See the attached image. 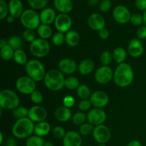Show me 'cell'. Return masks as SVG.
I'll return each mask as SVG.
<instances>
[{
    "label": "cell",
    "mask_w": 146,
    "mask_h": 146,
    "mask_svg": "<svg viewBox=\"0 0 146 146\" xmlns=\"http://www.w3.org/2000/svg\"><path fill=\"white\" fill-rule=\"evenodd\" d=\"M30 98H31V102L34 103V104H36V105L41 104L43 102V101H44L43 94L38 91H34L30 95Z\"/></svg>",
    "instance_id": "41"
},
{
    "label": "cell",
    "mask_w": 146,
    "mask_h": 146,
    "mask_svg": "<svg viewBox=\"0 0 146 146\" xmlns=\"http://www.w3.org/2000/svg\"><path fill=\"white\" fill-rule=\"evenodd\" d=\"M98 36L103 40H106L109 37V31L106 29H103L98 31Z\"/></svg>",
    "instance_id": "51"
},
{
    "label": "cell",
    "mask_w": 146,
    "mask_h": 146,
    "mask_svg": "<svg viewBox=\"0 0 146 146\" xmlns=\"http://www.w3.org/2000/svg\"><path fill=\"white\" fill-rule=\"evenodd\" d=\"M20 21L26 29H37L41 22L40 15L34 9H26L20 17Z\"/></svg>",
    "instance_id": "6"
},
{
    "label": "cell",
    "mask_w": 146,
    "mask_h": 146,
    "mask_svg": "<svg viewBox=\"0 0 146 146\" xmlns=\"http://www.w3.org/2000/svg\"><path fill=\"white\" fill-rule=\"evenodd\" d=\"M144 51L142 42L138 38H133L128 46V52L133 58H138L141 56Z\"/></svg>",
    "instance_id": "18"
},
{
    "label": "cell",
    "mask_w": 146,
    "mask_h": 146,
    "mask_svg": "<svg viewBox=\"0 0 146 146\" xmlns=\"http://www.w3.org/2000/svg\"><path fill=\"white\" fill-rule=\"evenodd\" d=\"M143 22H144L143 24L146 26V10H145V11H144L143 15Z\"/></svg>",
    "instance_id": "58"
},
{
    "label": "cell",
    "mask_w": 146,
    "mask_h": 146,
    "mask_svg": "<svg viewBox=\"0 0 146 146\" xmlns=\"http://www.w3.org/2000/svg\"><path fill=\"white\" fill-rule=\"evenodd\" d=\"M113 58L118 64L124 63L127 58V52L123 47H117L113 51Z\"/></svg>",
    "instance_id": "27"
},
{
    "label": "cell",
    "mask_w": 146,
    "mask_h": 146,
    "mask_svg": "<svg viewBox=\"0 0 146 146\" xmlns=\"http://www.w3.org/2000/svg\"><path fill=\"white\" fill-rule=\"evenodd\" d=\"M6 146H17V141L14 138H9L6 142Z\"/></svg>",
    "instance_id": "52"
},
{
    "label": "cell",
    "mask_w": 146,
    "mask_h": 146,
    "mask_svg": "<svg viewBox=\"0 0 146 146\" xmlns=\"http://www.w3.org/2000/svg\"><path fill=\"white\" fill-rule=\"evenodd\" d=\"M29 110L24 106H19L14 110H13V115L15 118L21 119V118L28 117Z\"/></svg>",
    "instance_id": "36"
},
{
    "label": "cell",
    "mask_w": 146,
    "mask_h": 146,
    "mask_svg": "<svg viewBox=\"0 0 146 146\" xmlns=\"http://www.w3.org/2000/svg\"><path fill=\"white\" fill-rule=\"evenodd\" d=\"M0 54H1V57L3 60L9 61L11 58H14V50L9 44H7L4 47L1 48Z\"/></svg>",
    "instance_id": "32"
},
{
    "label": "cell",
    "mask_w": 146,
    "mask_h": 146,
    "mask_svg": "<svg viewBox=\"0 0 146 146\" xmlns=\"http://www.w3.org/2000/svg\"><path fill=\"white\" fill-rule=\"evenodd\" d=\"M53 135L54 136V138H57V139H61V138H64V136L66 135V131L64 130V128L61 126H56L55 128L53 129Z\"/></svg>",
    "instance_id": "44"
},
{
    "label": "cell",
    "mask_w": 146,
    "mask_h": 146,
    "mask_svg": "<svg viewBox=\"0 0 146 146\" xmlns=\"http://www.w3.org/2000/svg\"><path fill=\"white\" fill-rule=\"evenodd\" d=\"M134 79V73L132 66L127 63L118 64L113 74V81L118 86L124 88L129 86Z\"/></svg>",
    "instance_id": "1"
},
{
    "label": "cell",
    "mask_w": 146,
    "mask_h": 146,
    "mask_svg": "<svg viewBox=\"0 0 146 146\" xmlns=\"http://www.w3.org/2000/svg\"><path fill=\"white\" fill-rule=\"evenodd\" d=\"M131 22L134 26H142L143 22V17L140 14H134L131 16Z\"/></svg>",
    "instance_id": "45"
},
{
    "label": "cell",
    "mask_w": 146,
    "mask_h": 146,
    "mask_svg": "<svg viewBox=\"0 0 146 146\" xmlns=\"http://www.w3.org/2000/svg\"><path fill=\"white\" fill-rule=\"evenodd\" d=\"M80 86L79 80L75 76H68L65 80V87L69 90L77 89Z\"/></svg>",
    "instance_id": "34"
},
{
    "label": "cell",
    "mask_w": 146,
    "mask_h": 146,
    "mask_svg": "<svg viewBox=\"0 0 146 146\" xmlns=\"http://www.w3.org/2000/svg\"><path fill=\"white\" fill-rule=\"evenodd\" d=\"M86 146H91V145H86Z\"/></svg>",
    "instance_id": "61"
},
{
    "label": "cell",
    "mask_w": 146,
    "mask_h": 146,
    "mask_svg": "<svg viewBox=\"0 0 146 146\" xmlns=\"http://www.w3.org/2000/svg\"><path fill=\"white\" fill-rule=\"evenodd\" d=\"M94 67H95V64L94 61L90 58H86L78 64V71L81 75L86 76L94 71Z\"/></svg>",
    "instance_id": "24"
},
{
    "label": "cell",
    "mask_w": 146,
    "mask_h": 146,
    "mask_svg": "<svg viewBox=\"0 0 146 146\" xmlns=\"http://www.w3.org/2000/svg\"><path fill=\"white\" fill-rule=\"evenodd\" d=\"M88 4H89L90 6L94 7V6H96L98 2H99V0H88Z\"/></svg>",
    "instance_id": "54"
},
{
    "label": "cell",
    "mask_w": 146,
    "mask_h": 146,
    "mask_svg": "<svg viewBox=\"0 0 146 146\" xmlns=\"http://www.w3.org/2000/svg\"><path fill=\"white\" fill-rule=\"evenodd\" d=\"M8 13H9L8 4L3 0H0V19L1 20L4 19L8 17Z\"/></svg>",
    "instance_id": "42"
},
{
    "label": "cell",
    "mask_w": 146,
    "mask_h": 146,
    "mask_svg": "<svg viewBox=\"0 0 146 146\" xmlns=\"http://www.w3.org/2000/svg\"><path fill=\"white\" fill-rule=\"evenodd\" d=\"M113 17L117 23L120 24H125L131 21V14L126 7L118 5L114 8Z\"/></svg>",
    "instance_id": "13"
},
{
    "label": "cell",
    "mask_w": 146,
    "mask_h": 146,
    "mask_svg": "<svg viewBox=\"0 0 146 146\" xmlns=\"http://www.w3.org/2000/svg\"><path fill=\"white\" fill-rule=\"evenodd\" d=\"M63 104L65 107L70 108H72L76 104V100L71 95H67L63 98Z\"/></svg>",
    "instance_id": "46"
},
{
    "label": "cell",
    "mask_w": 146,
    "mask_h": 146,
    "mask_svg": "<svg viewBox=\"0 0 146 146\" xmlns=\"http://www.w3.org/2000/svg\"><path fill=\"white\" fill-rule=\"evenodd\" d=\"M50 131H51V125L46 121L38 123L36 124L35 128H34L35 135L41 137V138L48 135Z\"/></svg>",
    "instance_id": "26"
},
{
    "label": "cell",
    "mask_w": 146,
    "mask_h": 146,
    "mask_svg": "<svg viewBox=\"0 0 146 146\" xmlns=\"http://www.w3.org/2000/svg\"><path fill=\"white\" fill-rule=\"evenodd\" d=\"M25 71L27 76L36 82L43 81L46 76V70L42 63L37 59L28 61L25 65Z\"/></svg>",
    "instance_id": "4"
},
{
    "label": "cell",
    "mask_w": 146,
    "mask_h": 146,
    "mask_svg": "<svg viewBox=\"0 0 146 146\" xmlns=\"http://www.w3.org/2000/svg\"><path fill=\"white\" fill-rule=\"evenodd\" d=\"M37 34L40 38L46 40L52 36V29L49 25L41 24L37 29Z\"/></svg>",
    "instance_id": "28"
},
{
    "label": "cell",
    "mask_w": 146,
    "mask_h": 146,
    "mask_svg": "<svg viewBox=\"0 0 146 146\" xmlns=\"http://www.w3.org/2000/svg\"><path fill=\"white\" fill-rule=\"evenodd\" d=\"M88 24L91 29L99 31L100 30L105 28L106 20L102 14L94 13L88 17Z\"/></svg>",
    "instance_id": "16"
},
{
    "label": "cell",
    "mask_w": 146,
    "mask_h": 146,
    "mask_svg": "<svg viewBox=\"0 0 146 146\" xmlns=\"http://www.w3.org/2000/svg\"><path fill=\"white\" fill-rule=\"evenodd\" d=\"M14 60L17 64L19 65H26L28 62L27 60V55L25 51L22 49H19L17 51H14Z\"/></svg>",
    "instance_id": "30"
},
{
    "label": "cell",
    "mask_w": 146,
    "mask_h": 146,
    "mask_svg": "<svg viewBox=\"0 0 146 146\" xmlns=\"http://www.w3.org/2000/svg\"><path fill=\"white\" fill-rule=\"evenodd\" d=\"M77 95L81 100H86L90 98L91 96V90L89 87L86 84H80L77 88Z\"/></svg>",
    "instance_id": "31"
},
{
    "label": "cell",
    "mask_w": 146,
    "mask_h": 146,
    "mask_svg": "<svg viewBox=\"0 0 146 146\" xmlns=\"http://www.w3.org/2000/svg\"><path fill=\"white\" fill-rule=\"evenodd\" d=\"M7 44H8V43L6 41L5 38H1V39L0 40V48H2V47H4V46H6Z\"/></svg>",
    "instance_id": "55"
},
{
    "label": "cell",
    "mask_w": 146,
    "mask_h": 146,
    "mask_svg": "<svg viewBox=\"0 0 146 146\" xmlns=\"http://www.w3.org/2000/svg\"><path fill=\"white\" fill-rule=\"evenodd\" d=\"M3 1H4V0H3Z\"/></svg>",
    "instance_id": "62"
},
{
    "label": "cell",
    "mask_w": 146,
    "mask_h": 146,
    "mask_svg": "<svg viewBox=\"0 0 146 146\" xmlns=\"http://www.w3.org/2000/svg\"><path fill=\"white\" fill-rule=\"evenodd\" d=\"M113 71L109 66H102L96 71L95 80L100 84H106L113 79Z\"/></svg>",
    "instance_id": "9"
},
{
    "label": "cell",
    "mask_w": 146,
    "mask_h": 146,
    "mask_svg": "<svg viewBox=\"0 0 146 146\" xmlns=\"http://www.w3.org/2000/svg\"><path fill=\"white\" fill-rule=\"evenodd\" d=\"M137 37L138 39H145L146 38V26H141L137 29L136 31Z\"/></svg>",
    "instance_id": "49"
},
{
    "label": "cell",
    "mask_w": 146,
    "mask_h": 146,
    "mask_svg": "<svg viewBox=\"0 0 146 146\" xmlns=\"http://www.w3.org/2000/svg\"><path fill=\"white\" fill-rule=\"evenodd\" d=\"M111 0H102L99 4V9L102 12H107L111 9Z\"/></svg>",
    "instance_id": "48"
},
{
    "label": "cell",
    "mask_w": 146,
    "mask_h": 146,
    "mask_svg": "<svg viewBox=\"0 0 146 146\" xmlns=\"http://www.w3.org/2000/svg\"><path fill=\"white\" fill-rule=\"evenodd\" d=\"M53 44L57 46H60L65 42V35L64 33L56 32L52 36Z\"/></svg>",
    "instance_id": "40"
},
{
    "label": "cell",
    "mask_w": 146,
    "mask_h": 146,
    "mask_svg": "<svg viewBox=\"0 0 146 146\" xmlns=\"http://www.w3.org/2000/svg\"><path fill=\"white\" fill-rule=\"evenodd\" d=\"M127 146H143L142 144L141 143V142H139L138 141L136 140H133V141H131V142L128 143V144Z\"/></svg>",
    "instance_id": "53"
},
{
    "label": "cell",
    "mask_w": 146,
    "mask_h": 146,
    "mask_svg": "<svg viewBox=\"0 0 146 146\" xmlns=\"http://www.w3.org/2000/svg\"><path fill=\"white\" fill-rule=\"evenodd\" d=\"M44 146H54L53 143L50 142V141H46V142L44 143Z\"/></svg>",
    "instance_id": "57"
},
{
    "label": "cell",
    "mask_w": 146,
    "mask_h": 146,
    "mask_svg": "<svg viewBox=\"0 0 146 146\" xmlns=\"http://www.w3.org/2000/svg\"><path fill=\"white\" fill-rule=\"evenodd\" d=\"M91 106H92V104H91L90 100H81V101H80L79 104H78V108H79L80 111H82V112H86V111L90 110Z\"/></svg>",
    "instance_id": "47"
},
{
    "label": "cell",
    "mask_w": 146,
    "mask_h": 146,
    "mask_svg": "<svg viewBox=\"0 0 146 146\" xmlns=\"http://www.w3.org/2000/svg\"><path fill=\"white\" fill-rule=\"evenodd\" d=\"M9 15L14 18H20L23 13V4L20 0H10L9 2Z\"/></svg>",
    "instance_id": "23"
},
{
    "label": "cell",
    "mask_w": 146,
    "mask_h": 146,
    "mask_svg": "<svg viewBox=\"0 0 146 146\" xmlns=\"http://www.w3.org/2000/svg\"><path fill=\"white\" fill-rule=\"evenodd\" d=\"M93 136L95 141L99 144H106L111 139V133L109 128L105 125L94 126Z\"/></svg>",
    "instance_id": "10"
},
{
    "label": "cell",
    "mask_w": 146,
    "mask_h": 146,
    "mask_svg": "<svg viewBox=\"0 0 146 146\" xmlns=\"http://www.w3.org/2000/svg\"><path fill=\"white\" fill-rule=\"evenodd\" d=\"M89 100L93 106L95 108H102L108 104L109 97L105 91H96L91 94Z\"/></svg>",
    "instance_id": "15"
},
{
    "label": "cell",
    "mask_w": 146,
    "mask_h": 146,
    "mask_svg": "<svg viewBox=\"0 0 146 146\" xmlns=\"http://www.w3.org/2000/svg\"><path fill=\"white\" fill-rule=\"evenodd\" d=\"M34 122L31 119L27 118L17 120L12 127V133L16 138L23 139L31 136V134L34 132Z\"/></svg>",
    "instance_id": "2"
},
{
    "label": "cell",
    "mask_w": 146,
    "mask_h": 146,
    "mask_svg": "<svg viewBox=\"0 0 146 146\" xmlns=\"http://www.w3.org/2000/svg\"><path fill=\"white\" fill-rule=\"evenodd\" d=\"M40 20L41 22L44 24H49L54 23L56 18V14L54 9L52 8H44L40 13Z\"/></svg>",
    "instance_id": "21"
},
{
    "label": "cell",
    "mask_w": 146,
    "mask_h": 146,
    "mask_svg": "<svg viewBox=\"0 0 146 146\" xmlns=\"http://www.w3.org/2000/svg\"><path fill=\"white\" fill-rule=\"evenodd\" d=\"M20 99L14 91L4 89L0 92V106L6 110H14L19 107Z\"/></svg>",
    "instance_id": "5"
},
{
    "label": "cell",
    "mask_w": 146,
    "mask_h": 146,
    "mask_svg": "<svg viewBox=\"0 0 146 146\" xmlns=\"http://www.w3.org/2000/svg\"><path fill=\"white\" fill-rule=\"evenodd\" d=\"M7 43L14 51L21 49L24 46V41L22 38L19 36H12L9 38Z\"/></svg>",
    "instance_id": "29"
},
{
    "label": "cell",
    "mask_w": 146,
    "mask_h": 146,
    "mask_svg": "<svg viewBox=\"0 0 146 146\" xmlns=\"http://www.w3.org/2000/svg\"><path fill=\"white\" fill-rule=\"evenodd\" d=\"M87 120L94 126L102 125L106 120V113L102 108H92L87 113Z\"/></svg>",
    "instance_id": "11"
},
{
    "label": "cell",
    "mask_w": 146,
    "mask_h": 146,
    "mask_svg": "<svg viewBox=\"0 0 146 146\" xmlns=\"http://www.w3.org/2000/svg\"><path fill=\"white\" fill-rule=\"evenodd\" d=\"M16 88L19 92L21 94L28 95H31L34 91H36V81H34L32 78L27 76L19 77L16 81Z\"/></svg>",
    "instance_id": "8"
},
{
    "label": "cell",
    "mask_w": 146,
    "mask_h": 146,
    "mask_svg": "<svg viewBox=\"0 0 146 146\" xmlns=\"http://www.w3.org/2000/svg\"><path fill=\"white\" fill-rule=\"evenodd\" d=\"M65 80L64 74L59 70L51 69L46 74L44 82L50 91H58L65 86Z\"/></svg>",
    "instance_id": "3"
},
{
    "label": "cell",
    "mask_w": 146,
    "mask_h": 146,
    "mask_svg": "<svg viewBox=\"0 0 146 146\" xmlns=\"http://www.w3.org/2000/svg\"><path fill=\"white\" fill-rule=\"evenodd\" d=\"M0 138H1V140H0V144H2V143H3V133H2V132L0 133Z\"/></svg>",
    "instance_id": "59"
},
{
    "label": "cell",
    "mask_w": 146,
    "mask_h": 146,
    "mask_svg": "<svg viewBox=\"0 0 146 146\" xmlns=\"http://www.w3.org/2000/svg\"><path fill=\"white\" fill-rule=\"evenodd\" d=\"M98 146H107L106 144H99Z\"/></svg>",
    "instance_id": "60"
},
{
    "label": "cell",
    "mask_w": 146,
    "mask_h": 146,
    "mask_svg": "<svg viewBox=\"0 0 146 146\" xmlns=\"http://www.w3.org/2000/svg\"><path fill=\"white\" fill-rule=\"evenodd\" d=\"M135 5L138 9L141 11L146 10V0H135Z\"/></svg>",
    "instance_id": "50"
},
{
    "label": "cell",
    "mask_w": 146,
    "mask_h": 146,
    "mask_svg": "<svg viewBox=\"0 0 146 146\" xmlns=\"http://www.w3.org/2000/svg\"><path fill=\"white\" fill-rule=\"evenodd\" d=\"M29 49L31 54L36 58H44L49 53L50 44L47 40L36 38L30 44Z\"/></svg>",
    "instance_id": "7"
},
{
    "label": "cell",
    "mask_w": 146,
    "mask_h": 146,
    "mask_svg": "<svg viewBox=\"0 0 146 146\" xmlns=\"http://www.w3.org/2000/svg\"><path fill=\"white\" fill-rule=\"evenodd\" d=\"M80 35L76 31L70 30L68 32L66 33L65 35V42L68 46L75 47L78 45L80 42Z\"/></svg>",
    "instance_id": "25"
},
{
    "label": "cell",
    "mask_w": 146,
    "mask_h": 146,
    "mask_svg": "<svg viewBox=\"0 0 146 146\" xmlns=\"http://www.w3.org/2000/svg\"><path fill=\"white\" fill-rule=\"evenodd\" d=\"M94 129V125H91L89 123H85L83 125H80L79 133L81 135H84V136H87V135H89L91 133H93Z\"/></svg>",
    "instance_id": "39"
},
{
    "label": "cell",
    "mask_w": 146,
    "mask_h": 146,
    "mask_svg": "<svg viewBox=\"0 0 146 146\" xmlns=\"http://www.w3.org/2000/svg\"><path fill=\"white\" fill-rule=\"evenodd\" d=\"M54 117L59 122H67L72 118V113L70 108L63 106L56 109L54 112Z\"/></svg>",
    "instance_id": "20"
},
{
    "label": "cell",
    "mask_w": 146,
    "mask_h": 146,
    "mask_svg": "<svg viewBox=\"0 0 146 146\" xmlns=\"http://www.w3.org/2000/svg\"><path fill=\"white\" fill-rule=\"evenodd\" d=\"M58 70L63 74L71 75L73 74L78 68L77 64L74 60L71 58H63L58 62Z\"/></svg>",
    "instance_id": "17"
},
{
    "label": "cell",
    "mask_w": 146,
    "mask_h": 146,
    "mask_svg": "<svg viewBox=\"0 0 146 146\" xmlns=\"http://www.w3.org/2000/svg\"><path fill=\"white\" fill-rule=\"evenodd\" d=\"M28 118L36 123L45 121L47 118V111L44 107L38 105L34 106L29 109Z\"/></svg>",
    "instance_id": "14"
},
{
    "label": "cell",
    "mask_w": 146,
    "mask_h": 146,
    "mask_svg": "<svg viewBox=\"0 0 146 146\" xmlns=\"http://www.w3.org/2000/svg\"><path fill=\"white\" fill-rule=\"evenodd\" d=\"M54 5L56 9L61 14H68L74 8L71 0H54Z\"/></svg>",
    "instance_id": "22"
},
{
    "label": "cell",
    "mask_w": 146,
    "mask_h": 146,
    "mask_svg": "<svg viewBox=\"0 0 146 146\" xmlns=\"http://www.w3.org/2000/svg\"><path fill=\"white\" fill-rule=\"evenodd\" d=\"M113 59V54L108 51H104L100 56V61L103 66H109L112 63Z\"/></svg>",
    "instance_id": "38"
},
{
    "label": "cell",
    "mask_w": 146,
    "mask_h": 146,
    "mask_svg": "<svg viewBox=\"0 0 146 146\" xmlns=\"http://www.w3.org/2000/svg\"><path fill=\"white\" fill-rule=\"evenodd\" d=\"M14 19H15V18H14V17H12V16H11V15L8 16V17H7V22L9 23V24H11V23L14 22Z\"/></svg>",
    "instance_id": "56"
},
{
    "label": "cell",
    "mask_w": 146,
    "mask_h": 146,
    "mask_svg": "<svg viewBox=\"0 0 146 146\" xmlns=\"http://www.w3.org/2000/svg\"><path fill=\"white\" fill-rule=\"evenodd\" d=\"M48 0H27L29 5L32 9L38 10L44 9L48 3Z\"/></svg>",
    "instance_id": "37"
},
{
    "label": "cell",
    "mask_w": 146,
    "mask_h": 146,
    "mask_svg": "<svg viewBox=\"0 0 146 146\" xmlns=\"http://www.w3.org/2000/svg\"><path fill=\"white\" fill-rule=\"evenodd\" d=\"M44 141L41 137L38 135H31L27 138L26 146H44Z\"/></svg>",
    "instance_id": "33"
},
{
    "label": "cell",
    "mask_w": 146,
    "mask_h": 146,
    "mask_svg": "<svg viewBox=\"0 0 146 146\" xmlns=\"http://www.w3.org/2000/svg\"><path fill=\"white\" fill-rule=\"evenodd\" d=\"M23 38L27 42L32 43L36 39V34L34 30L26 29L23 33Z\"/></svg>",
    "instance_id": "43"
},
{
    "label": "cell",
    "mask_w": 146,
    "mask_h": 146,
    "mask_svg": "<svg viewBox=\"0 0 146 146\" xmlns=\"http://www.w3.org/2000/svg\"><path fill=\"white\" fill-rule=\"evenodd\" d=\"M82 138L79 133L70 131L66 133L63 138V146H81Z\"/></svg>",
    "instance_id": "19"
},
{
    "label": "cell",
    "mask_w": 146,
    "mask_h": 146,
    "mask_svg": "<svg viewBox=\"0 0 146 146\" xmlns=\"http://www.w3.org/2000/svg\"><path fill=\"white\" fill-rule=\"evenodd\" d=\"M71 26H72V19L68 14L60 13L56 16V18L54 21V27L58 32L67 33L70 31Z\"/></svg>",
    "instance_id": "12"
},
{
    "label": "cell",
    "mask_w": 146,
    "mask_h": 146,
    "mask_svg": "<svg viewBox=\"0 0 146 146\" xmlns=\"http://www.w3.org/2000/svg\"><path fill=\"white\" fill-rule=\"evenodd\" d=\"M72 122L76 125H81L85 123L87 119V115L84 112H77L72 116Z\"/></svg>",
    "instance_id": "35"
}]
</instances>
